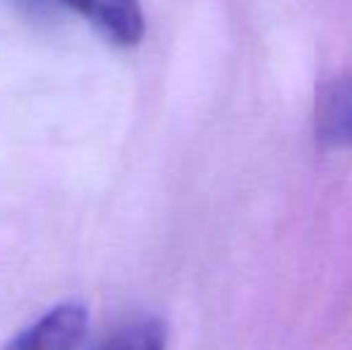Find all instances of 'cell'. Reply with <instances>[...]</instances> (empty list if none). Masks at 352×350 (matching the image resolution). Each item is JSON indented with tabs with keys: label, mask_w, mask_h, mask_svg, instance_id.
Wrapping results in <instances>:
<instances>
[{
	"label": "cell",
	"mask_w": 352,
	"mask_h": 350,
	"mask_svg": "<svg viewBox=\"0 0 352 350\" xmlns=\"http://www.w3.org/2000/svg\"><path fill=\"white\" fill-rule=\"evenodd\" d=\"M319 135L340 146H352V82L331 89L321 98Z\"/></svg>",
	"instance_id": "3957f363"
},
{
	"label": "cell",
	"mask_w": 352,
	"mask_h": 350,
	"mask_svg": "<svg viewBox=\"0 0 352 350\" xmlns=\"http://www.w3.org/2000/svg\"><path fill=\"white\" fill-rule=\"evenodd\" d=\"M65 5L120 46H137L144 39L146 22L140 0H65Z\"/></svg>",
	"instance_id": "7a4b0ae2"
},
{
	"label": "cell",
	"mask_w": 352,
	"mask_h": 350,
	"mask_svg": "<svg viewBox=\"0 0 352 350\" xmlns=\"http://www.w3.org/2000/svg\"><path fill=\"white\" fill-rule=\"evenodd\" d=\"M89 327V312L79 303H63L24 329L5 350H74Z\"/></svg>",
	"instance_id": "6da1fadb"
},
{
	"label": "cell",
	"mask_w": 352,
	"mask_h": 350,
	"mask_svg": "<svg viewBox=\"0 0 352 350\" xmlns=\"http://www.w3.org/2000/svg\"><path fill=\"white\" fill-rule=\"evenodd\" d=\"M168 327L156 317H144L118 329L96 350H166Z\"/></svg>",
	"instance_id": "277c9868"
}]
</instances>
